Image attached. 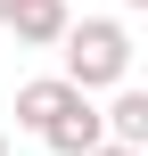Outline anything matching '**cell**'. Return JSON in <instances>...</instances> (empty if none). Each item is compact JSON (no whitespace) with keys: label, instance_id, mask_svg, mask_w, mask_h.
Returning <instances> with one entry per match:
<instances>
[{"label":"cell","instance_id":"obj_1","mask_svg":"<svg viewBox=\"0 0 148 156\" xmlns=\"http://www.w3.org/2000/svg\"><path fill=\"white\" fill-rule=\"evenodd\" d=\"M58 49H66V82H74V90H115V82H132V33H124L115 16L66 25Z\"/></svg>","mask_w":148,"mask_h":156},{"label":"cell","instance_id":"obj_2","mask_svg":"<svg viewBox=\"0 0 148 156\" xmlns=\"http://www.w3.org/2000/svg\"><path fill=\"white\" fill-rule=\"evenodd\" d=\"M0 25H8L25 49H58V33L74 25V8H66V0H8V16H0Z\"/></svg>","mask_w":148,"mask_h":156},{"label":"cell","instance_id":"obj_3","mask_svg":"<svg viewBox=\"0 0 148 156\" xmlns=\"http://www.w3.org/2000/svg\"><path fill=\"white\" fill-rule=\"evenodd\" d=\"M41 140H49V156H82V148H99V140H107V123H99L91 90H74V107H66V115H49V123H41Z\"/></svg>","mask_w":148,"mask_h":156},{"label":"cell","instance_id":"obj_4","mask_svg":"<svg viewBox=\"0 0 148 156\" xmlns=\"http://www.w3.org/2000/svg\"><path fill=\"white\" fill-rule=\"evenodd\" d=\"M66 107H74V82H66V74H41V82L16 90V123H25V132H41V123L66 115Z\"/></svg>","mask_w":148,"mask_h":156},{"label":"cell","instance_id":"obj_5","mask_svg":"<svg viewBox=\"0 0 148 156\" xmlns=\"http://www.w3.org/2000/svg\"><path fill=\"white\" fill-rule=\"evenodd\" d=\"M99 123H107V140H124V148H148V90L115 82V107H99Z\"/></svg>","mask_w":148,"mask_h":156},{"label":"cell","instance_id":"obj_6","mask_svg":"<svg viewBox=\"0 0 148 156\" xmlns=\"http://www.w3.org/2000/svg\"><path fill=\"white\" fill-rule=\"evenodd\" d=\"M82 156H148V148H124V140H99V148H82Z\"/></svg>","mask_w":148,"mask_h":156},{"label":"cell","instance_id":"obj_7","mask_svg":"<svg viewBox=\"0 0 148 156\" xmlns=\"http://www.w3.org/2000/svg\"><path fill=\"white\" fill-rule=\"evenodd\" d=\"M0 16H8V0H0Z\"/></svg>","mask_w":148,"mask_h":156},{"label":"cell","instance_id":"obj_8","mask_svg":"<svg viewBox=\"0 0 148 156\" xmlns=\"http://www.w3.org/2000/svg\"><path fill=\"white\" fill-rule=\"evenodd\" d=\"M0 156H8V140H0Z\"/></svg>","mask_w":148,"mask_h":156}]
</instances>
